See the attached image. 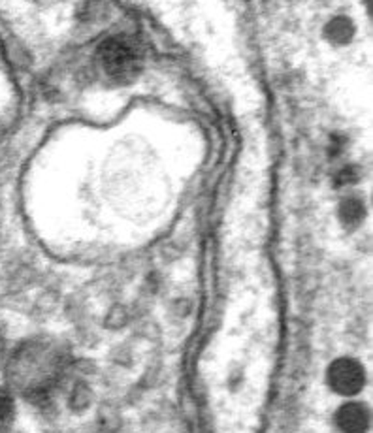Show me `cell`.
Here are the masks:
<instances>
[{
	"label": "cell",
	"mask_w": 373,
	"mask_h": 433,
	"mask_svg": "<svg viewBox=\"0 0 373 433\" xmlns=\"http://www.w3.org/2000/svg\"><path fill=\"white\" fill-rule=\"evenodd\" d=\"M13 418V405L12 399L8 398V394L0 390V433H6Z\"/></svg>",
	"instance_id": "obj_6"
},
{
	"label": "cell",
	"mask_w": 373,
	"mask_h": 433,
	"mask_svg": "<svg viewBox=\"0 0 373 433\" xmlns=\"http://www.w3.org/2000/svg\"><path fill=\"white\" fill-rule=\"evenodd\" d=\"M336 422L343 433H366L369 426V415L364 405L347 403L338 411Z\"/></svg>",
	"instance_id": "obj_4"
},
{
	"label": "cell",
	"mask_w": 373,
	"mask_h": 433,
	"mask_svg": "<svg viewBox=\"0 0 373 433\" xmlns=\"http://www.w3.org/2000/svg\"><path fill=\"white\" fill-rule=\"evenodd\" d=\"M98 59L107 76L121 83L131 82L142 66L140 49L126 36L107 38L98 49Z\"/></svg>",
	"instance_id": "obj_2"
},
{
	"label": "cell",
	"mask_w": 373,
	"mask_h": 433,
	"mask_svg": "<svg viewBox=\"0 0 373 433\" xmlns=\"http://www.w3.org/2000/svg\"><path fill=\"white\" fill-rule=\"evenodd\" d=\"M358 215H360V207H358L356 202H349V204H345L343 216L347 219V221H356Z\"/></svg>",
	"instance_id": "obj_7"
},
{
	"label": "cell",
	"mask_w": 373,
	"mask_h": 433,
	"mask_svg": "<svg viewBox=\"0 0 373 433\" xmlns=\"http://www.w3.org/2000/svg\"><path fill=\"white\" fill-rule=\"evenodd\" d=\"M2 354H4V340H2V335H0V360H2Z\"/></svg>",
	"instance_id": "obj_8"
},
{
	"label": "cell",
	"mask_w": 373,
	"mask_h": 433,
	"mask_svg": "<svg viewBox=\"0 0 373 433\" xmlns=\"http://www.w3.org/2000/svg\"><path fill=\"white\" fill-rule=\"evenodd\" d=\"M68 354L55 341H29L8 362V384L30 401H44L65 377Z\"/></svg>",
	"instance_id": "obj_1"
},
{
	"label": "cell",
	"mask_w": 373,
	"mask_h": 433,
	"mask_svg": "<svg viewBox=\"0 0 373 433\" xmlns=\"http://www.w3.org/2000/svg\"><path fill=\"white\" fill-rule=\"evenodd\" d=\"M364 381H366L364 369L360 363L356 360H351V358L336 360L328 369V382H330L332 390L343 394V396H353V394L360 392Z\"/></svg>",
	"instance_id": "obj_3"
},
{
	"label": "cell",
	"mask_w": 373,
	"mask_h": 433,
	"mask_svg": "<svg viewBox=\"0 0 373 433\" xmlns=\"http://www.w3.org/2000/svg\"><path fill=\"white\" fill-rule=\"evenodd\" d=\"M326 36L330 38L332 41H338V44H343L353 36V25H351L349 19L338 18L330 21V25L326 27Z\"/></svg>",
	"instance_id": "obj_5"
}]
</instances>
